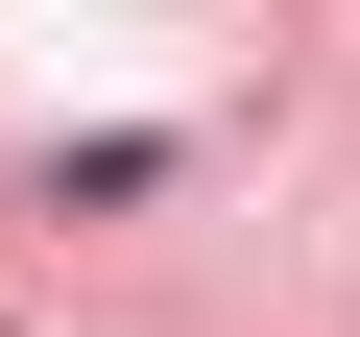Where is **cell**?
<instances>
[{"label":"cell","mask_w":360,"mask_h":337,"mask_svg":"<svg viewBox=\"0 0 360 337\" xmlns=\"http://www.w3.org/2000/svg\"><path fill=\"white\" fill-rule=\"evenodd\" d=\"M120 193H168V121H120V145H49V217H120Z\"/></svg>","instance_id":"1"}]
</instances>
